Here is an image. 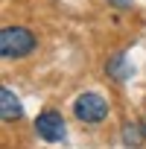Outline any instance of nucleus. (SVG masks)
I'll list each match as a JSON object with an SVG mask.
<instances>
[{"label":"nucleus","mask_w":146,"mask_h":149,"mask_svg":"<svg viewBox=\"0 0 146 149\" xmlns=\"http://www.w3.org/2000/svg\"><path fill=\"white\" fill-rule=\"evenodd\" d=\"M35 35L26 26H6L0 32V53L3 58H24L35 50Z\"/></svg>","instance_id":"obj_1"},{"label":"nucleus","mask_w":146,"mask_h":149,"mask_svg":"<svg viewBox=\"0 0 146 149\" xmlns=\"http://www.w3.org/2000/svg\"><path fill=\"white\" fill-rule=\"evenodd\" d=\"M73 111H76V117L82 123H99L108 114V102L99 94H79L76 102H73Z\"/></svg>","instance_id":"obj_2"},{"label":"nucleus","mask_w":146,"mask_h":149,"mask_svg":"<svg viewBox=\"0 0 146 149\" xmlns=\"http://www.w3.org/2000/svg\"><path fill=\"white\" fill-rule=\"evenodd\" d=\"M35 132L47 140V143H58L64 140V120L58 111H41L35 120Z\"/></svg>","instance_id":"obj_3"},{"label":"nucleus","mask_w":146,"mask_h":149,"mask_svg":"<svg viewBox=\"0 0 146 149\" xmlns=\"http://www.w3.org/2000/svg\"><path fill=\"white\" fill-rule=\"evenodd\" d=\"M24 108H21V100L12 94V88H0V117L9 123V120H18Z\"/></svg>","instance_id":"obj_4"},{"label":"nucleus","mask_w":146,"mask_h":149,"mask_svg":"<svg viewBox=\"0 0 146 149\" xmlns=\"http://www.w3.org/2000/svg\"><path fill=\"white\" fill-rule=\"evenodd\" d=\"M105 73L108 76H114V79H129L131 73H134V67L129 64V58H126V53H117L114 58H108V64H105Z\"/></svg>","instance_id":"obj_5"},{"label":"nucleus","mask_w":146,"mask_h":149,"mask_svg":"<svg viewBox=\"0 0 146 149\" xmlns=\"http://www.w3.org/2000/svg\"><path fill=\"white\" fill-rule=\"evenodd\" d=\"M143 137H146V129H143V126H137V123L123 126V143H126V146H137Z\"/></svg>","instance_id":"obj_6"},{"label":"nucleus","mask_w":146,"mask_h":149,"mask_svg":"<svg viewBox=\"0 0 146 149\" xmlns=\"http://www.w3.org/2000/svg\"><path fill=\"white\" fill-rule=\"evenodd\" d=\"M108 3H114L117 9H129V6H131V0H108Z\"/></svg>","instance_id":"obj_7"}]
</instances>
